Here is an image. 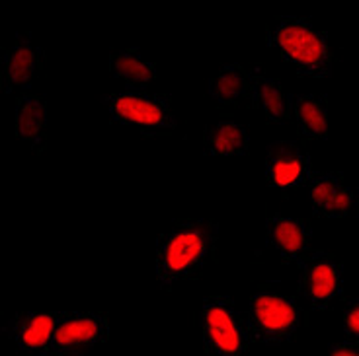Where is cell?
Here are the masks:
<instances>
[{"instance_id":"cell-16","label":"cell","mask_w":359,"mask_h":356,"mask_svg":"<svg viewBox=\"0 0 359 356\" xmlns=\"http://www.w3.org/2000/svg\"><path fill=\"white\" fill-rule=\"evenodd\" d=\"M338 191L334 189V185L330 183H320L318 187H314L313 197L314 201L318 203V205L326 206V208H330V211H336V201H338Z\"/></svg>"},{"instance_id":"cell-17","label":"cell","mask_w":359,"mask_h":356,"mask_svg":"<svg viewBox=\"0 0 359 356\" xmlns=\"http://www.w3.org/2000/svg\"><path fill=\"white\" fill-rule=\"evenodd\" d=\"M262 99L264 104L271 111V115H281L283 113V99L279 96V92L271 86H264L262 88Z\"/></svg>"},{"instance_id":"cell-15","label":"cell","mask_w":359,"mask_h":356,"mask_svg":"<svg viewBox=\"0 0 359 356\" xmlns=\"http://www.w3.org/2000/svg\"><path fill=\"white\" fill-rule=\"evenodd\" d=\"M301 117H303L306 127L311 131H314V133H324L326 131V119H324L323 111L314 106V104H309V101L303 104V107H301Z\"/></svg>"},{"instance_id":"cell-1","label":"cell","mask_w":359,"mask_h":356,"mask_svg":"<svg viewBox=\"0 0 359 356\" xmlns=\"http://www.w3.org/2000/svg\"><path fill=\"white\" fill-rule=\"evenodd\" d=\"M279 45L293 59L305 64L316 63L323 57V41L305 27H285L279 34Z\"/></svg>"},{"instance_id":"cell-19","label":"cell","mask_w":359,"mask_h":356,"mask_svg":"<svg viewBox=\"0 0 359 356\" xmlns=\"http://www.w3.org/2000/svg\"><path fill=\"white\" fill-rule=\"evenodd\" d=\"M348 327H350L353 333H358L359 335V308H355V310L350 313V318H348Z\"/></svg>"},{"instance_id":"cell-6","label":"cell","mask_w":359,"mask_h":356,"mask_svg":"<svg viewBox=\"0 0 359 356\" xmlns=\"http://www.w3.org/2000/svg\"><path fill=\"white\" fill-rule=\"evenodd\" d=\"M98 335V325L92 320H74L61 325L55 329V341L63 347L76 345V343H86L90 339Z\"/></svg>"},{"instance_id":"cell-20","label":"cell","mask_w":359,"mask_h":356,"mask_svg":"<svg viewBox=\"0 0 359 356\" xmlns=\"http://www.w3.org/2000/svg\"><path fill=\"white\" fill-rule=\"evenodd\" d=\"M332 356H359L355 353H351V350H336Z\"/></svg>"},{"instance_id":"cell-12","label":"cell","mask_w":359,"mask_h":356,"mask_svg":"<svg viewBox=\"0 0 359 356\" xmlns=\"http://www.w3.org/2000/svg\"><path fill=\"white\" fill-rule=\"evenodd\" d=\"M116 69L119 74H123L127 78H133V80L139 82H147L151 80V69L143 64L141 61H137L133 57H121V59H117Z\"/></svg>"},{"instance_id":"cell-7","label":"cell","mask_w":359,"mask_h":356,"mask_svg":"<svg viewBox=\"0 0 359 356\" xmlns=\"http://www.w3.org/2000/svg\"><path fill=\"white\" fill-rule=\"evenodd\" d=\"M51 335H55V325L53 318L51 315H37L32 320V323L27 325L26 331H24V343L27 347L37 348L43 347L45 343L51 339Z\"/></svg>"},{"instance_id":"cell-2","label":"cell","mask_w":359,"mask_h":356,"mask_svg":"<svg viewBox=\"0 0 359 356\" xmlns=\"http://www.w3.org/2000/svg\"><path fill=\"white\" fill-rule=\"evenodd\" d=\"M207 325H209V335L213 339L219 350L223 353H236L241 347V335L234 325L233 318L223 308H213L207 313Z\"/></svg>"},{"instance_id":"cell-9","label":"cell","mask_w":359,"mask_h":356,"mask_svg":"<svg viewBox=\"0 0 359 356\" xmlns=\"http://www.w3.org/2000/svg\"><path fill=\"white\" fill-rule=\"evenodd\" d=\"M32 66H34V53L29 49H18L12 61H10V78L16 84L26 82L32 76Z\"/></svg>"},{"instance_id":"cell-8","label":"cell","mask_w":359,"mask_h":356,"mask_svg":"<svg viewBox=\"0 0 359 356\" xmlns=\"http://www.w3.org/2000/svg\"><path fill=\"white\" fill-rule=\"evenodd\" d=\"M43 123V106L39 101H29L20 113V133L24 136H36Z\"/></svg>"},{"instance_id":"cell-4","label":"cell","mask_w":359,"mask_h":356,"mask_svg":"<svg viewBox=\"0 0 359 356\" xmlns=\"http://www.w3.org/2000/svg\"><path fill=\"white\" fill-rule=\"evenodd\" d=\"M203 251V240L196 232L178 234L166 248V265L170 271H184Z\"/></svg>"},{"instance_id":"cell-18","label":"cell","mask_w":359,"mask_h":356,"mask_svg":"<svg viewBox=\"0 0 359 356\" xmlns=\"http://www.w3.org/2000/svg\"><path fill=\"white\" fill-rule=\"evenodd\" d=\"M217 90L223 98H233L241 90V78L236 74H224L223 78L217 82Z\"/></svg>"},{"instance_id":"cell-13","label":"cell","mask_w":359,"mask_h":356,"mask_svg":"<svg viewBox=\"0 0 359 356\" xmlns=\"http://www.w3.org/2000/svg\"><path fill=\"white\" fill-rule=\"evenodd\" d=\"M243 144V134L234 125H224L219 129V133L215 136V148L221 154H226V152L236 150L238 146Z\"/></svg>"},{"instance_id":"cell-11","label":"cell","mask_w":359,"mask_h":356,"mask_svg":"<svg viewBox=\"0 0 359 356\" xmlns=\"http://www.w3.org/2000/svg\"><path fill=\"white\" fill-rule=\"evenodd\" d=\"M276 240L281 248H285L287 251H299L303 245V234L297 228V224L285 220V222L278 224Z\"/></svg>"},{"instance_id":"cell-14","label":"cell","mask_w":359,"mask_h":356,"mask_svg":"<svg viewBox=\"0 0 359 356\" xmlns=\"http://www.w3.org/2000/svg\"><path fill=\"white\" fill-rule=\"evenodd\" d=\"M301 173V164L297 160L289 162H278L276 168H273V178H276V183L278 185H289L293 183Z\"/></svg>"},{"instance_id":"cell-10","label":"cell","mask_w":359,"mask_h":356,"mask_svg":"<svg viewBox=\"0 0 359 356\" xmlns=\"http://www.w3.org/2000/svg\"><path fill=\"white\" fill-rule=\"evenodd\" d=\"M334 288H336V275L332 267L318 265L313 271V294L316 298H326L334 292Z\"/></svg>"},{"instance_id":"cell-5","label":"cell","mask_w":359,"mask_h":356,"mask_svg":"<svg viewBox=\"0 0 359 356\" xmlns=\"http://www.w3.org/2000/svg\"><path fill=\"white\" fill-rule=\"evenodd\" d=\"M116 111L123 119H129V121L139 123V125H156L162 121L161 107L147 101V99L133 98V96L117 99Z\"/></svg>"},{"instance_id":"cell-3","label":"cell","mask_w":359,"mask_h":356,"mask_svg":"<svg viewBox=\"0 0 359 356\" xmlns=\"http://www.w3.org/2000/svg\"><path fill=\"white\" fill-rule=\"evenodd\" d=\"M256 318L266 329L281 331L287 329L295 321V310L281 298L273 296H262L256 300Z\"/></svg>"}]
</instances>
